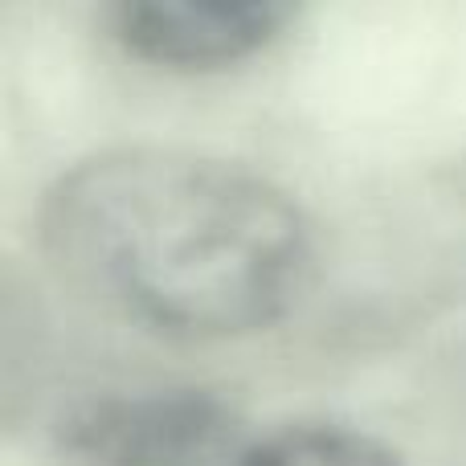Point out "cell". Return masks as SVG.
Returning a JSON list of instances; mask_svg holds the SVG:
<instances>
[{
	"label": "cell",
	"mask_w": 466,
	"mask_h": 466,
	"mask_svg": "<svg viewBox=\"0 0 466 466\" xmlns=\"http://www.w3.org/2000/svg\"><path fill=\"white\" fill-rule=\"evenodd\" d=\"M37 246L66 287L115 319L177 344H221L311 303L323 233L249 164L115 144L46 185Z\"/></svg>",
	"instance_id": "cell-1"
},
{
	"label": "cell",
	"mask_w": 466,
	"mask_h": 466,
	"mask_svg": "<svg viewBox=\"0 0 466 466\" xmlns=\"http://www.w3.org/2000/svg\"><path fill=\"white\" fill-rule=\"evenodd\" d=\"M246 446L238 410L201 385L103 389L49 430L54 466H238Z\"/></svg>",
	"instance_id": "cell-3"
},
{
	"label": "cell",
	"mask_w": 466,
	"mask_h": 466,
	"mask_svg": "<svg viewBox=\"0 0 466 466\" xmlns=\"http://www.w3.org/2000/svg\"><path fill=\"white\" fill-rule=\"evenodd\" d=\"M238 466H401L393 446L344 421H295L246 446Z\"/></svg>",
	"instance_id": "cell-6"
},
{
	"label": "cell",
	"mask_w": 466,
	"mask_h": 466,
	"mask_svg": "<svg viewBox=\"0 0 466 466\" xmlns=\"http://www.w3.org/2000/svg\"><path fill=\"white\" fill-rule=\"evenodd\" d=\"M33 290L5 270L0 279V421L5 430H21L25 413L33 405V389L46 372V319H41Z\"/></svg>",
	"instance_id": "cell-5"
},
{
	"label": "cell",
	"mask_w": 466,
	"mask_h": 466,
	"mask_svg": "<svg viewBox=\"0 0 466 466\" xmlns=\"http://www.w3.org/2000/svg\"><path fill=\"white\" fill-rule=\"evenodd\" d=\"M311 315L336 348L397 344L466 307V152L364 197L319 249Z\"/></svg>",
	"instance_id": "cell-2"
},
{
	"label": "cell",
	"mask_w": 466,
	"mask_h": 466,
	"mask_svg": "<svg viewBox=\"0 0 466 466\" xmlns=\"http://www.w3.org/2000/svg\"><path fill=\"white\" fill-rule=\"evenodd\" d=\"M106 29L123 54L160 70H226L262 54L299 21L287 0H111Z\"/></svg>",
	"instance_id": "cell-4"
}]
</instances>
